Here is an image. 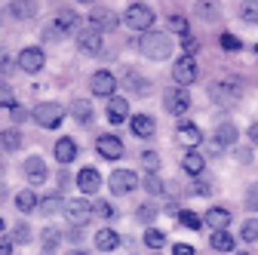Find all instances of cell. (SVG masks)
Wrapping results in <instances>:
<instances>
[{
    "label": "cell",
    "mask_w": 258,
    "mask_h": 255,
    "mask_svg": "<svg viewBox=\"0 0 258 255\" xmlns=\"http://www.w3.org/2000/svg\"><path fill=\"white\" fill-rule=\"evenodd\" d=\"M240 95H243V89H240L237 77H218V80L209 83V99H212L215 108H234V105H240Z\"/></svg>",
    "instance_id": "obj_1"
},
{
    "label": "cell",
    "mask_w": 258,
    "mask_h": 255,
    "mask_svg": "<svg viewBox=\"0 0 258 255\" xmlns=\"http://www.w3.org/2000/svg\"><path fill=\"white\" fill-rule=\"evenodd\" d=\"M139 49L151 61H166L172 55V40H169V34H163V31H148V34H142V40H139Z\"/></svg>",
    "instance_id": "obj_2"
},
{
    "label": "cell",
    "mask_w": 258,
    "mask_h": 255,
    "mask_svg": "<svg viewBox=\"0 0 258 255\" xmlns=\"http://www.w3.org/2000/svg\"><path fill=\"white\" fill-rule=\"evenodd\" d=\"M77 13H71V10H64V13H58L46 28H43V40H61L64 34H71V31H77Z\"/></svg>",
    "instance_id": "obj_3"
},
{
    "label": "cell",
    "mask_w": 258,
    "mask_h": 255,
    "mask_svg": "<svg viewBox=\"0 0 258 255\" xmlns=\"http://www.w3.org/2000/svg\"><path fill=\"white\" fill-rule=\"evenodd\" d=\"M31 117H34L43 130H55V126H61V120H64V105H58V102H40L34 111H31Z\"/></svg>",
    "instance_id": "obj_4"
},
{
    "label": "cell",
    "mask_w": 258,
    "mask_h": 255,
    "mask_svg": "<svg viewBox=\"0 0 258 255\" xmlns=\"http://www.w3.org/2000/svg\"><path fill=\"white\" fill-rule=\"evenodd\" d=\"M123 22H126V28H133V31H151V25H154V10L148 7V4H133L126 13H123Z\"/></svg>",
    "instance_id": "obj_5"
},
{
    "label": "cell",
    "mask_w": 258,
    "mask_h": 255,
    "mask_svg": "<svg viewBox=\"0 0 258 255\" xmlns=\"http://www.w3.org/2000/svg\"><path fill=\"white\" fill-rule=\"evenodd\" d=\"M117 25H120V16L114 10H108V7H92L89 28H95L99 34H108V31H117Z\"/></svg>",
    "instance_id": "obj_6"
},
{
    "label": "cell",
    "mask_w": 258,
    "mask_h": 255,
    "mask_svg": "<svg viewBox=\"0 0 258 255\" xmlns=\"http://www.w3.org/2000/svg\"><path fill=\"white\" fill-rule=\"evenodd\" d=\"M163 108H166L169 114H175V117L187 114V111H190V92H187L184 86L166 89V95H163Z\"/></svg>",
    "instance_id": "obj_7"
},
{
    "label": "cell",
    "mask_w": 258,
    "mask_h": 255,
    "mask_svg": "<svg viewBox=\"0 0 258 255\" xmlns=\"http://www.w3.org/2000/svg\"><path fill=\"white\" fill-rule=\"evenodd\" d=\"M16 65H19L22 71H28V74H37V71H43V65H46V55H43L40 46H25V49L19 52V58H16Z\"/></svg>",
    "instance_id": "obj_8"
},
{
    "label": "cell",
    "mask_w": 258,
    "mask_h": 255,
    "mask_svg": "<svg viewBox=\"0 0 258 255\" xmlns=\"http://www.w3.org/2000/svg\"><path fill=\"white\" fill-rule=\"evenodd\" d=\"M197 77H200V68H197V61H194V55H181L172 68V80L178 86H190Z\"/></svg>",
    "instance_id": "obj_9"
},
{
    "label": "cell",
    "mask_w": 258,
    "mask_h": 255,
    "mask_svg": "<svg viewBox=\"0 0 258 255\" xmlns=\"http://www.w3.org/2000/svg\"><path fill=\"white\" fill-rule=\"evenodd\" d=\"M64 215H68V221H71V225L83 228L86 221L92 218V203H89V200H83V197H77V200H68V203H64Z\"/></svg>",
    "instance_id": "obj_10"
},
{
    "label": "cell",
    "mask_w": 258,
    "mask_h": 255,
    "mask_svg": "<svg viewBox=\"0 0 258 255\" xmlns=\"http://www.w3.org/2000/svg\"><path fill=\"white\" fill-rule=\"evenodd\" d=\"M108 187L114 190V194H129V190L139 187V175L133 169H114L111 178H108Z\"/></svg>",
    "instance_id": "obj_11"
},
{
    "label": "cell",
    "mask_w": 258,
    "mask_h": 255,
    "mask_svg": "<svg viewBox=\"0 0 258 255\" xmlns=\"http://www.w3.org/2000/svg\"><path fill=\"white\" fill-rule=\"evenodd\" d=\"M231 145H237V126L234 123H218L215 133H212V154H221Z\"/></svg>",
    "instance_id": "obj_12"
},
{
    "label": "cell",
    "mask_w": 258,
    "mask_h": 255,
    "mask_svg": "<svg viewBox=\"0 0 258 255\" xmlns=\"http://www.w3.org/2000/svg\"><path fill=\"white\" fill-rule=\"evenodd\" d=\"M77 49L83 55H99L102 52V34L95 28H83L77 31Z\"/></svg>",
    "instance_id": "obj_13"
},
{
    "label": "cell",
    "mask_w": 258,
    "mask_h": 255,
    "mask_svg": "<svg viewBox=\"0 0 258 255\" xmlns=\"http://www.w3.org/2000/svg\"><path fill=\"white\" fill-rule=\"evenodd\" d=\"M89 89H92V95H114V89H117V77L111 74V71H95L92 74V80H89Z\"/></svg>",
    "instance_id": "obj_14"
},
{
    "label": "cell",
    "mask_w": 258,
    "mask_h": 255,
    "mask_svg": "<svg viewBox=\"0 0 258 255\" xmlns=\"http://www.w3.org/2000/svg\"><path fill=\"white\" fill-rule=\"evenodd\" d=\"M22 169H25V178H28L31 184H43V181L49 178V169H46V163H43V157H28Z\"/></svg>",
    "instance_id": "obj_15"
},
{
    "label": "cell",
    "mask_w": 258,
    "mask_h": 255,
    "mask_svg": "<svg viewBox=\"0 0 258 255\" xmlns=\"http://www.w3.org/2000/svg\"><path fill=\"white\" fill-rule=\"evenodd\" d=\"M95 151H99L105 160H120V157H123V142H120L117 136H99Z\"/></svg>",
    "instance_id": "obj_16"
},
{
    "label": "cell",
    "mask_w": 258,
    "mask_h": 255,
    "mask_svg": "<svg viewBox=\"0 0 258 255\" xmlns=\"http://www.w3.org/2000/svg\"><path fill=\"white\" fill-rule=\"evenodd\" d=\"M175 139H178L181 145H187L190 151H197V145L203 142V133H200V130H197V126H194V123L181 120V123H178V130H175Z\"/></svg>",
    "instance_id": "obj_17"
},
{
    "label": "cell",
    "mask_w": 258,
    "mask_h": 255,
    "mask_svg": "<svg viewBox=\"0 0 258 255\" xmlns=\"http://www.w3.org/2000/svg\"><path fill=\"white\" fill-rule=\"evenodd\" d=\"M108 120L114 126H120V123L129 120V102L123 99V95H111V99H108Z\"/></svg>",
    "instance_id": "obj_18"
},
{
    "label": "cell",
    "mask_w": 258,
    "mask_h": 255,
    "mask_svg": "<svg viewBox=\"0 0 258 255\" xmlns=\"http://www.w3.org/2000/svg\"><path fill=\"white\" fill-rule=\"evenodd\" d=\"M77 187L83 190V194H95V190L102 187V175H99V169H92V166L80 169V175H77Z\"/></svg>",
    "instance_id": "obj_19"
},
{
    "label": "cell",
    "mask_w": 258,
    "mask_h": 255,
    "mask_svg": "<svg viewBox=\"0 0 258 255\" xmlns=\"http://www.w3.org/2000/svg\"><path fill=\"white\" fill-rule=\"evenodd\" d=\"M203 221H206L212 231H228V225H231V212L224 209V206H212V209L203 215Z\"/></svg>",
    "instance_id": "obj_20"
},
{
    "label": "cell",
    "mask_w": 258,
    "mask_h": 255,
    "mask_svg": "<svg viewBox=\"0 0 258 255\" xmlns=\"http://www.w3.org/2000/svg\"><path fill=\"white\" fill-rule=\"evenodd\" d=\"M68 111H71V117H74L77 123H83V126H89V123H92V117H95L92 102H86V99H74Z\"/></svg>",
    "instance_id": "obj_21"
},
{
    "label": "cell",
    "mask_w": 258,
    "mask_h": 255,
    "mask_svg": "<svg viewBox=\"0 0 258 255\" xmlns=\"http://www.w3.org/2000/svg\"><path fill=\"white\" fill-rule=\"evenodd\" d=\"M203 157H200V151H187L184 157H181V169L190 175V178H200V172H203Z\"/></svg>",
    "instance_id": "obj_22"
},
{
    "label": "cell",
    "mask_w": 258,
    "mask_h": 255,
    "mask_svg": "<svg viewBox=\"0 0 258 255\" xmlns=\"http://www.w3.org/2000/svg\"><path fill=\"white\" fill-rule=\"evenodd\" d=\"M129 126H133V133L139 136V139H151L154 136V117H148V114H136L133 120H129Z\"/></svg>",
    "instance_id": "obj_23"
},
{
    "label": "cell",
    "mask_w": 258,
    "mask_h": 255,
    "mask_svg": "<svg viewBox=\"0 0 258 255\" xmlns=\"http://www.w3.org/2000/svg\"><path fill=\"white\" fill-rule=\"evenodd\" d=\"M77 157V142L74 139H58L55 142V160L58 163H71Z\"/></svg>",
    "instance_id": "obj_24"
},
{
    "label": "cell",
    "mask_w": 258,
    "mask_h": 255,
    "mask_svg": "<svg viewBox=\"0 0 258 255\" xmlns=\"http://www.w3.org/2000/svg\"><path fill=\"white\" fill-rule=\"evenodd\" d=\"M40 206V200H37V194H34V190H31V187H25V190H19V194H16V209L19 212H34Z\"/></svg>",
    "instance_id": "obj_25"
},
{
    "label": "cell",
    "mask_w": 258,
    "mask_h": 255,
    "mask_svg": "<svg viewBox=\"0 0 258 255\" xmlns=\"http://www.w3.org/2000/svg\"><path fill=\"white\" fill-rule=\"evenodd\" d=\"M120 246V234L111 231V228H102L99 234H95V249H102V252H111Z\"/></svg>",
    "instance_id": "obj_26"
},
{
    "label": "cell",
    "mask_w": 258,
    "mask_h": 255,
    "mask_svg": "<svg viewBox=\"0 0 258 255\" xmlns=\"http://www.w3.org/2000/svg\"><path fill=\"white\" fill-rule=\"evenodd\" d=\"M10 16H16V19H34L37 16V4H34V0H13V4H10Z\"/></svg>",
    "instance_id": "obj_27"
},
{
    "label": "cell",
    "mask_w": 258,
    "mask_h": 255,
    "mask_svg": "<svg viewBox=\"0 0 258 255\" xmlns=\"http://www.w3.org/2000/svg\"><path fill=\"white\" fill-rule=\"evenodd\" d=\"M194 16L203 19V22H215L221 16V10H218V4H212V0H200V4L194 7Z\"/></svg>",
    "instance_id": "obj_28"
},
{
    "label": "cell",
    "mask_w": 258,
    "mask_h": 255,
    "mask_svg": "<svg viewBox=\"0 0 258 255\" xmlns=\"http://www.w3.org/2000/svg\"><path fill=\"white\" fill-rule=\"evenodd\" d=\"M209 246H212L215 252H231V249H234V237H231L228 231H212Z\"/></svg>",
    "instance_id": "obj_29"
},
{
    "label": "cell",
    "mask_w": 258,
    "mask_h": 255,
    "mask_svg": "<svg viewBox=\"0 0 258 255\" xmlns=\"http://www.w3.org/2000/svg\"><path fill=\"white\" fill-rule=\"evenodd\" d=\"M240 19L246 25H258V0H243L240 4Z\"/></svg>",
    "instance_id": "obj_30"
},
{
    "label": "cell",
    "mask_w": 258,
    "mask_h": 255,
    "mask_svg": "<svg viewBox=\"0 0 258 255\" xmlns=\"http://www.w3.org/2000/svg\"><path fill=\"white\" fill-rule=\"evenodd\" d=\"M0 145H4V151H19L22 148V133L19 130H4L0 133Z\"/></svg>",
    "instance_id": "obj_31"
},
{
    "label": "cell",
    "mask_w": 258,
    "mask_h": 255,
    "mask_svg": "<svg viewBox=\"0 0 258 255\" xmlns=\"http://www.w3.org/2000/svg\"><path fill=\"white\" fill-rule=\"evenodd\" d=\"M178 221H181V228H190V231H200L203 228V218L197 212H190V209H181L178 212Z\"/></svg>",
    "instance_id": "obj_32"
},
{
    "label": "cell",
    "mask_w": 258,
    "mask_h": 255,
    "mask_svg": "<svg viewBox=\"0 0 258 255\" xmlns=\"http://www.w3.org/2000/svg\"><path fill=\"white\" fill-rule=\"evenodd\" d=\"M64 209V200L58 197V194H52V197H46L43 203H40V212L43 215H55V212H61Z\"/></svg>",
    "instance_id": "obj_33"
},
{
    "label": "cell",
    "mask_w": 258,
    "mask_h": 255,
    "mask_svg": "<svg viewBox=\"0 0 258 255\" xmlns=\"http://www.w3.org/2000/svg\"><path fill=\"white\" fill-rule=\"evenodd\" d=\"M163 243H166V234H163V231H157V228H148V231H145V246L160 249Z\"/></svg>",
    "instance_id": "obj_34"
},
{
    "label": "cell",
    "mask_w": 258,
    "mask_h": 255,
    "mask_svg": "<svg viewBox=\"0 0 258 255\" xmlns=\"http://www.w3.org/2000/svg\"><path fill=\"white\" fill-rule=\"evenodd\" d=\"M0 108H16V92H13V86L10 83H0Z\"/></svg>",
    "instance_id": "obj_35"
},
{
    "label": "cell",
    "mask_w": 258,
    "mask_h": 255,
    "mask_svg": "<svg viewBox=\"0 0 258 255\" xmlns=\"http://www.w3.org/2000/svg\"><path fill=\"white\" fill-rule=\"evenodd\" d=\"M240 237H243L246 243H255V240H258V218H249V221H246V225L240 228Z\"/></svg>",
    "instance_id": "obj_36"
},
{
    "label": "cell",
    "mask_w": 258,
    "mask_h": 255,
    "mask_svg": "<svg viewBox=\"0 0 258 255\" xmlns=\"http://www.w3.org/2000/svg\"><path fill=\"white\" fill-rule=\"evenodd\" d=\"M145 190H148V194H163L166 184L157 178V172H148V175H145Z\"/></svg>",
    "instance_id": "obj_37"
},
{
    "label": "cell",
    "mask_w": 258,
    "mask_h": 255,
    "mask_svg": "<svg viewBox=\"0 0 258 255\" xmlns=\"http://www.w3.org/2000/svg\"><path fill=\"white\" fill-rule=\"evenodd\" d=\"M58 240H61V234L55 228H43V249H46V255L58 246Z\"/></svg>",
    "instance_id": "obj_38"
},
{
    "label": "cell",
    "mask_w": 258,
    "mask_h": 255,
    "mask_svg": "<svg viewBox=\"0 0 258 255\" xmlns=\"http://www.w3.org/2000/svg\"><path fill=\"white\" fill-rule=\"evenodd\" d=\"M136 215H139V221H145V225H151V221L157 218V206H154V203H142V206L136 209Z\"/></svg>",
    "instance_id": "obj_39"
},
{
    "label": "cell",
    "mask_w": 258,
    "mask_h": 255,
    "mask_svg": "<svg viewBox=\"0 0 258 255\" xmlns=\"http://www.w3.org/2000/svg\"><path fill=\"white\" fill-rule=\"evenodd\" d=\"M190 194H194V197H209V194H212V184L194 178V181H190Z\"/></svg>",
    "instance_id": "obj_40"
},
{
    "label": "cell",
    "mask_w": 258,
    "mask_h": 255,
    "mask_svg": "<svg viewBox=\"0 0 258 255\" xmlns=\"http://www.w3.org/2000/svg\"><path fill=\"white\" fill-rule=\"evenodd\" d=\"M169 28L175 31V34H181V37L190 34V28H187V19H184V16H172V19H169Z\"/></svg>",
    "instance_id": "obj_41"
},
{
    "label": "cell",
    "mask_w": 258,
    "mask_h": 255,
    "mask_svg": "<svg viewBox=\"0 0 258 255\" xmlns=\"http://www.w3.org/2000/svg\"><path fill=\"white\" fill-rule=\"evenodd\" d=\"M92 215H99V218H114V209H111V203H105V200H92Z\"/></svg>",
    "instance_id": "obj_42"
},
{
    "label": "cell",
    "mask_w": 258,
    "mask_h": 255,
    "mask_svg": "<svg viewBox=\"0 0 258 255\" xmlns=\"http://www.w3.org/2000/svg\"><path fill=\"white\" fill-rule=\"evenodd\" d=\"M181 49H184V55H197L200 52V40L194 34H187V37H181Z\"/></svg>",
    "instance_id": "obj_43"
},
{
    "label": "cell",
    "mask_w": 258,
    "mask_h": 255,
    "mask_svg": "<svg viewBox=\"0 0 258 255\" xmlns=\"http://www.w3.org/2000/svg\"><path fill=\"white\" fill-rule=\"evenodd\" d=\"M142 163H145L148 172H157V169H160V157H157L154 151H145V154H142Z\"/></svg>",
    "instance_id": "obj_44"
},
{
    "label": "cell",
    "mask_w": 258,
    "mask_h": 255,
    "mask_svg": "<svg viewBox=\"0 0 258 255\" xmlns=\"http://www.w3.org/2000/svg\"><path fill=\"white\" fill-rule=\"evenodd\" d=\"M246 209L258 212V181H255V184H249V190H246Z\"/></svg>",
    "instance_id": "obj_45"
},
{
    "label": "cell",
    "mask_w": 258,
    "mask_h": 255,
    "mask_svg": "<svg viewBox=\"0 0 258 255\" xmlns=\"http://www.w3.org/2000/svg\"><path fill=\"white\" fill-rule=\"evenodd\" d=\"M221 49H228V52H237L240 49V40L234 34H221Z\"/></svg>",
    "instance_id": "obj_46"
},
{
    "label": "cell",
    "mask_w": 258,
    "mask_h": 255,
    "mask_svg": "<svg viewBox=\"0 0 258 255\" xmlns=\"http://www.w3.org/2000/svg\"><path fill=\"white\" fill-rule=\"evenodd\" d=\"M31 237V231H28V225H19L16 228V234H13V243H25Z\"/></svg>",
    "instance_id": "obj_47"
},
{
    "label": "cell",
    "mask_w": 258,
    "mask_h": 255,
    "mask_svg": "<svg viewBox=\"0 0 258 255\" xmlns=\"http://www.w3.org/2000/svg\"><path fill=\"white\" fill-rule=\"evenodd\" d=\"M172 255H194V246H187V243H175V246H172Z\"/></svg>",
    "instance_id": "obj_48"
},
{
    "label": "cell",
    "mask_w": 258,
    "mask_h": 255,
    "mask_svg": "<svg viewBox=\"0 0 258 255\" xmlns=\"http://www.w3.org/2000/svg\"><path fill=\"white\" fill-rule=\"evenodd\" d=\"M0 255H13V240H0Z\"/></svg>",
    "instance_id": "obj_49"
},
{
    "label": "cell",
    "mask_w": 258,
    "mask_h": 255,
    "mask_svg": "<svg viewBox=\"0 0 258 255\" xmlns=\"http://www.w3.org/2000/svg\"><path fill=\"white\" fill-rule=\"evenodd\" d=\"M249 139H252V145H258V120L249 126Z\"/></svg>",
    "instance_id": "obj_50"
},
{
    "label": "cell",
    "mask_w": 258,
    "mask_h": 255,
    "mask_svg": "<svg viewBox=\"0 0 258 255\" xmlns=\"http://www.w3.org/2000/svg\"><path fill=\"white\" fill-rule=\"evenodd\" d=\"M0 74H4V77H7V74H13V61H7V58L0 61Z\"/></svg>",
    "instance_id": "obj_51"
},
{
    "label": "cell",
    "mask_w": 258,
    "mask_h": 255,
    "mask_svg": "<svg viewBox=\"0 0 258 255\" xmlns=\"http://www.w3.org/2000/svg\"><path fill=\"white\" fill-rule=\"evenodd\" d=\"M64 255H86L83 249H71V252H64Z\"/></svg>",
    "instance_id": "obj_52"
},
{
    "label": "cell",
    "mask_w": 258,
    "mask_h": 255,
    "mask_svg": "<svg viewBox=\"0 0 258 255\" xmlns=\"http://www.w3.org/2000/svg\"><path fill=\"white\" fill-rule=\"evenodd\" d=\"M80 4H95V0H80Z\"/></svg>",
    "instance_id": "obj_53"
},
{
    "label": "cell",
    "mask_w": 258,
    "mask_h": 255,
    "mask_svg": "<svg viewBox=\"0 0 258 255\" xmlns=\"http://www.w3.org/2000/svg\"><path fill=\"white\" fill-rule=\"evenodd\" d=\"M0 231H4V218H0Z\"/></svg>",
    "instance_id": "obj_54"
},
{
    "label": "cell",
    "mask_w": 258,
    "mask_h": 255,
    "mask_svg": "<svg viewBox=\"0 0 258 255\" xmlns=\"http://www.w3.org/2000/svg\"><path fill=\"white\" fill-rule=\"evenodd\" d=\"M237 255H249V252H237Z\"/></svg>",
    "instance_id": "obj_55"
},
{
    "label": "cell",
    "mask_w": 258,
    "mask_h": 255,
    "mask_svg": "<svg viewBox=\"0 0 258 255\" xmlns=\"http://www.w3.org/2000/svg\"><path fill=\"white\" fill-rule=\"evenodd\" d=\"M255 52H258V46H255Z\"/></svg>",
    "instance_id": "obj_56"
}]
</instances>
